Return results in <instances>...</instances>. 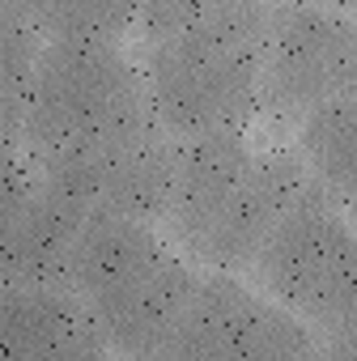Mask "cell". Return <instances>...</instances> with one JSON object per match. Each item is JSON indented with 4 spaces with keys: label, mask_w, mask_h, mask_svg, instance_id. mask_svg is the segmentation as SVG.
I'll return each mask as SVG.
<instances>
[{
    "label": "cell",
    "mask_w": 357,
    "mask_h": 361,
    "mask_svg": "<svg viewBox=\"0 0 357 361\" xmlns=\"http://www.w3.org/2000/svg\"><path fill=\"white\" fill-rule=\"evenodd\" d=\"M43 183L73 196L85 213H119L162 226L170 178H174V136L149 119L81 157L35 166Z\"/></svg>",
    "instance_id": "7"
},
{
    "label": "cell",
    "mask_w": 357,
    "mask_h": 361,
    "mask_svg": "<svg viewBox=\"0 0 357 361\" xmlns=\"http://www.w3.org/2000/svg\"><path fill=\"white\" fill-rule=\"evenodd\" d=\"M43 35L9 5H0V136L22 140L39 56H43Z\"/></svg>",
    "instance_id": "14"
},
{
    "label": "cell",
    "mask_w": 357,
    "mask_h": 361,
    "mask_svg": "<svg viewBox=\"0 0 357 361\" xmlns=\"http://www.w3.org/2000/svg\"><path fill=\"white\" fill-rule=\"evenodd\" d=\"M196 272L170 243L136 217L90 213L73 247V293L94 314L107 348L128 357H162L183 319Z\"/></svg>",
    "instance_id": "2"
},
{
    "label": "cell",
    "mask_w": 357,
    "mask_h": 361,
    "mask_svg": "<svg viewBox=\"0 0 357 361\" xmlns=\"http://www.w3.org/2000/svg\"><path fill=\"white\" fill-rule=\"evenodd\" d=\"M35 192H39V170L30 153L22 149V140L0 136V238L22 221Z\"/></svg>",
    "instance_id": "15"
},
{
    "label": "cell",
    "mask_w": 357,
    "mask_h": 361,
    "mask_svg": "<svg viewBox=\"0 0 357 361\" xmlns=\"http://www.w3.org/2000/svg\"><path fill=\"white\" fill-rule=\"evenodd\" d=\"M251 157L255 149L247 145L243 128L174 140V178H170V200H166L162 226L192 259L205 255L213 230L222 226L226 209L234 204L243 178L251 170Z\"/></svg>",
    "instance_id": "8"
},
{
    "label": "cell",
    "mask_w": 357,
    "mask_h": 361,
    "mask_svg": "<svg viewBox=\"0 0 357 361\" xmlns=\"http://www.w3.org/2000/svg\"><path fill=\"white\" fill-rule=\"evenodd\" d=\"M315 5H336L340 9V5H349V0H315Z\"/></svg>",
    "instance_id": "18"
},
{
    "label": "cell",
    "mask_w": 357,
    "mask_h": 361,
    "mask_svg": "<svg viewBox=\"0 0 357 361\" xmlns=\"http://www.w3.org/2000/svg\"><path fill=\"white\" fill-rule=\"evenodd\" d=\"M90 213L39 178V192L22 221L0 238V285H52L73 289V247Z\"/></svg>",
    "instance_id": "11"
},
{
    "label": "cell",
    "mask_w": 357,
    "mask_h": 361,
    "mask_svg": "<svg viewBox=\"0 0 357 361\" xmlns=\"http://www.w3.org/2000/svg\"><path fill=\"white\" fill-rule=\"evenodd\" d=\"M149 119L145 77L119 43H43L22 123V149L35 166L81 157Z\"/></svg>",
    "instance_id": "3"
},
{
    "label": "cell",
    "mask_w": 357,
    "mask_h": 361,
    "mask_svg": "<svg viewBox=\"0 0 357 361\" xmlns=\"http://www.w3.org/2000/svg\"><path fill=\"white\" fill-rule=\"evenodd\" d=\"M268 26L272 0H213L200 26L149 43L140 77L153 119L174 140L247 128L260 111Z\"/></svg>",
    "instance_id": "1"
},
{
    "label": "cell",
    "mask_w": 357,
    "mask_h": 361,
    "mask_svg": "<svg viewBox=\"0 0 357 361\" xmlns=\"http://www.w3.org/2000/svg\"><path fill=\"white\" fill-rule=\"evenodd\" d=\"M310 183L340 209H357V94L327 98L298 119V149Z\"/></svg>",
    "instance_id": "12"
},
{
    "label": "cell",
    "mask_w": 357,
    "mask_h": 361,
    "mask_svg": "<svg viewBox=\"0 0 357 361\" xmlns=\"http://www.w3.org/2000/svg\"><path fill=\"white\" fill-rule=\"evenodd\" d=\"M344 94H357V22L336 5L272 0L260 111L298 123L310 106Z\"/></svg>",
    "instance_id": "5"
},
{
    "label": "cell",
    "mask_w": 357,
    "mask_h": 361,
    "mask_svg": "<svg viewBox=\"0 0 357 361\" xmlns=\"http://www.w3.org/2000/svg\"><path fill=\"white\" fill-rule=\"evenodd\" d=\"M319 340L306 319L272 298L251 293L234 272H205L170 331L162 357L170 361H281L315 357Z\"/></svg>",
    "instance_id": "6"
},
{
    "label": "cell",
    "mask_w": 357,
    "mask_h": 361,
    "mask_svg": "<svg viewBox=\"0 0 357 361\" xmlns=\"http://www.w3.org/2000/svg\"><path fill=\"white\" fill-rule=\"evenodd\" d=\"M102 353L107 340L73 289L0 285V357L81 361Z\"/></svg>",
    "instance_id": "10"
},
{
    "label": "cell",
    "mask_w": 357,
    "mask_h": 361,
    "mask_svg": "<svg viewBox=\"0 0 357 361\" xmlns=\"http://www.w3.org/2000/svg\"><path fill=\"white\" fill-rule=\"evenodd\" d=\"M310 174L302 166L298 153L289 149H268L251 157V170L243 178V188L234 196V204L226 209L222 226L213 230L200 264L222 268V272H243L255 264L260 247L268 243V234L277 230V221L310 192Z\"/></svg>",
    "instance_id": "9"
},
{
    "label": "cell",
    "mask_w": 357,
    "mask_h": 361,
    "mask_svg": "<svg viewBox=\"0 0 357 361\" xmlns=\"http://www.w3.org/2000/svg\"><path fill=\"white\" fill-rule=\"evenodd\" d=\"M251 272L272 302L310 323L315 340L357 323V230L319 188L277 221Z\"/></svg>",
    "instance_id": "4"
},
{
    "label": "cell",
    "mask_w": 357,
    "mask_h": 361,
    "mask_svg": "<svg viewBox=\"0 0 357 361\" xmlns=\"http://www.w3.org/2000/svg\"><path fill=\"white\" fill-rule=\"evenodd\" d=\"M213 0H136V30L149 43H166L205 22Z\"/></svg>",
    "instance_id": "16"
},
{
    "label": "cell",
    "mask_w": 357,
    "mask_h": 361,
    "mask_svg": "<svg viewBox=\"0 0 357 361\" xmlns=\"http://www.w3.org/2000/svg\"><path fill=\"white\" fill-rule=\"evenodd\" d=\"M18 9L47 43H119L136 26V0H0Z\"/></svg>",
    "instance_id": "13"
},
{
    "label": "cell",
    "mask_w": 357,
    "mask_h": 361,
    "mask_svg": "<svg viewBox=\"0 0 357 361\" xmlns=\"http://www.w3.org/2000/svg\"><path fill=\"white\" fill-rule=\"evenodd\" d=\"M349 5H353V9H357V0H349Z\"/></svg>",
    "instance_id": "19"
},
{
    "label": "cell",
    "mask_w": 357,
    "mask_h": 361,
    "mask_svg": "<svg viewBox=\"0 0 357 361\" xmlns=\"http://www.w3.org/2000/svg\"><path fill=\"white\" fill-rule=\"evenodd\" d=\"M319 353H327V357H357V323H349V327L323 336V340H319Z\"/></svg>",
    "instance_id": "17"
}]
</instances>
